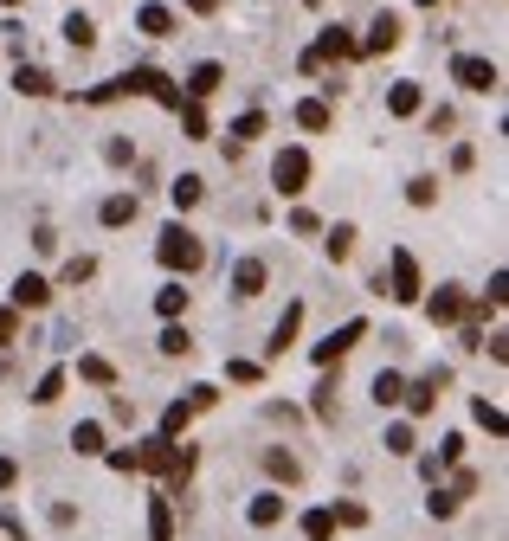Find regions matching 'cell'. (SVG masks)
<instances>
[{"instance_id": "cell-1", "label": "cell", "mask_w": 509, "mask_h": 541, "mask_svg": "<svg viewBox=\"0 0 509 541\" xmlns=\"http://www.w3.org/2000/svg\"><path fill=\"white\" fill-rule=\"evenodd\" d=\"M155 258H162L168 270H181V278H194V270L206 264V246H200V238L187 232V226H168V232H162V246H155Z\"/></svg>"}, {"instance_id": "cell-2", "label": "cell", "mask_w": 509, "mask_h": 541, "mask_svg": "<svg viewBox=\"0 0 509 541\" xmlns=\"http://www.w3.org/2000/svg\"><path fill=\"white\" fill-rule=\"evenodd\" d=\"M117 91H123V97H155L162 110H181V85H168V77L155 71V65H136V71H123V77H117Z\"/></svg>"}, {"instance_id": "cell-3", "label": "cell", "mask_w": 509, "mask_h": 541, "mask_svg": "<svg viewBox=\"0 0 509 541\" xmlns=\"http://www.w3.org/2000/svg\"><path fill=\"white\" fill-rule=\"evenodd\" d=\"M329 59H355V33H348V26H329V33L303 52V71H323Z\"/></svg>"}, {"instance_id": "cell-4", "label": "cell", "mask_w": 509, "mask_h": 541, "mask_svg": "<svg viewBox=\"0 0 509 541\" xmlns=\"http://www.w3.org/2000/svg\"><path fill=\"white\" fill-rule=\"evenodd\" d=\"M451 77H458L465 91H484V97L503 85V71H497L490 59H471V52H465V59H451Z\"/></svg>"}, {"instance_id": "cell-5", "label": "cell", "mask_w": 509, "mask_h": 541, "mask_svg": "<svg viewBox=\"0 0 509 541\" xmlns=\"http://www.w3.org/2000/svg\"><path fill=\"white\" fill-rule=\"evenodd\" d=\"M271 181H278V194H303V181H310V155L303 149H284L271 161Z\"/></svg>"}, {"instance_id": "cell-6", "label": "cell", "mask_w": 509, "mask_h": 541, "mask_svg": "<svg viewBox=\"0 0 509 541\" xmlns=\"http://www.w3.org/2000/svg\"><path fill=\"white\" fill-rule=\"evenodd\" d=\"M387 270H393V290H387L393 303H419V264H413V252H407V246L387 258Z\"/></svg>"}, {"instance_id": "cell-7", "label": "cell", "mask_w": 509, "mask_h": 541, "mask_svg": "<svg viewBox=\"0 0 509 541\" xmlns=\"http://www.w3.org/2000/svg\"><path fill=\"white\" fill-rule=\"evenodd\" d=\"M45 303H52V284L39 270H20L13 278V310H45Z\"/></svg>"}, {"instance_id": "cell-8", "label": "cell", "mask_w": 509, "mask_h": 541, "mask_svg": "<svg viewBox=\"0 0 509 541\" xmlns=\"http://www.w3.org/2000/svg\"><path fill=\"white\" fill-rule=\"evenodd\" d=\"M400 39H407V33H400V13H374V26H368V39H361L355 52H393Z\"/></svg>"}, {"instance_id": "cell-9", "label": "cell", "mask_w": 509, "mask_h": 541, "mask_svg": "<svg viewBox=\"0 0 509 541\" xmlns=\"http://www.w3.org/2000/svg\"><path fill=\"white\" fill-rule=\"evenodd\" d=\"M361 335H368V322H342V329H335L329 342H316V361H323V367H329V361H342V355H348V348H355Z\"/></svg>"}, {"instance_id": "cell-10", "label": "cell", "mask_w": 509, "mask_h": 541, "mask_svg": "<svg viewBox=\"0 0 509 541\" xmlns=\"http://www.w3.org/2000/svg\"><path fill=\"white\" fill-rule=\"evenodd\" d=\"M425 316H432V322H465V316H471V303H465V290H458V284H445L432 303H425Z\"/></svg>"}, {"instance_id": "cell-11", "label": "cell", "mask_w": 509, "mask_h": 541, "mask_svg": "<svg viewBox=\"0 0 509 541\" xmlns=\"http://www.w3.org/2000/svg\"><path fill=\"white\" fill-rule=\"evenodd\" d=\"M445 381H451V374H445V367H432V374H425V381H413V387L400 393V400H407L413 413H432V400H439V387H445Z\"/></svg>"}, {"instance_id": "cell-12", "label": "cell", "mask_w": 509, "mask_h": 541, "mask_svg": "<svg viewBox=\"0 0 509 541\" xmlns=\"http://www.w3.org/2000/svg\"><path fill=\"white\" fill-rule=\"evenodd\" d=\"M258 290H264V258H238L232 264V296H246V303H252Z\"/></svg>"}, {"instance_id": "cell-13", "label": "cell", "mask_w": 509, "mask_h": 541, "mask_svg": "<svg viewBox=\"0 0 509 541\" xmlns=\"http://www.w3.org/2000/svg\"><path fill=\"white\" fill-rule=\"evenodd\" d=\"M246 522H252V529H278V522H284V497H278V490H264V497H252V509H246Z\"/></svg>"}, {"instance_id": "cell-14", "label": "cell", "mask_w": 509, "mask_h": 541, "mask_svg": "<svg viewBox=\"0 0 509 541\" xmlns=\"http://www.w3.org/2000/svg\"><path fill=\"white\" fill-rule=\"evenodd\" d=\"M220 85H226V71L213 65V59H206V65H194V71H187V97H194V103H200V97H213V91H220Z\"/></svg>"}, {"instance_id": "cell-15", "label": "cell", "mask_w": 509, "mask_h": 541, "mask_svg": "<svg viewBox=\"0 0 509 541\" xmlns=\"http://www.w3.org/2000/svg\"><path fill=\"white\" fill-rule=\"evenodd\" d=\"M297 329H303V303H290V310L278 316V329H271V355H284V348L297 342Z\"/></svg>"}, {"instance_id": "cell-16", "label": "cell", "mask_w": 509, "mask_h": 541, "mask_svg": "<svg viewBox=\"0 0 509 541\" xmlns=\"http://www.w3.org/2000/svg\"><path fill=\"white\" fill-rule=\"evenodd\" d=\"M136 213H142V200H136V194H110V200H103V226H129Z\"/></svg>"}, {"instance_id": "cell-17", "label": "cell", "mask_w": 509, "mask_h": 541, "mask_svg": "<svg viewBox=\"0 0 509 541\" xmlns=\"http://www.w3.org/2000/svg\"><path fill=\"white\" fill-rule=\"evenodd\" d=\"M264 471H271L278 483H303V464H297V451H264Z\"/></svg>"}, {"instance_id": "cell-18", "label": "cell", "mask_w": 509, "mask_h": 541, "mask_svg": "<svg viewBox=\"0 0 509 541\" xmlns=\"http://www.w3.org/2000/svg\"><path fill=\"white\" fill-rule=\"evenodd\" d=\"M65 45H71V52H91V45H97V26H91L85 13H65Z\"/></svg>"}, {"instance_id": "cell-19", "label": "cell", "mask_w": 509, "mask_h": 541, "mask_svg": "<svg viewBox=\"0 0 509 541\" xmlns=\"http://www.w3.org/2000/svg\"><path fill=\"white\" fill-rule=\"evenodd\" d=\"M13 91H20V97H52V77H45L39 65H20V71H13Z\"/></svg>"}, {"instance_id": "cell-20", "label": "cell", "mask_w": 509, "mask_h": 541, "mask_svg": "<svg viewBox=\"0 0 509 541\" xmlns=\"http://www.w3.org/2000/svg\"><path fill=\"white\" fill-rule=\"evenodd\" d=\"M149 541H174V509H168V497L149 503Z\"/></svg>"}, {"instance_id": "cell-21", "label": "cell", "mask_w": 509, "mask_h": 541, "mask_svg": "<svg viewBox=\"0 0 509 541\" xmlns=\"http://www.w3.org/2000/svg\"><path fill=\"white\" fill-rule=\"evenodd\" d=\"M136 26H142L149 39H174V13H168V7H142V13H136Z\"/></svg>"}, {"instance_id": "cell-22", "label": "cell", "mask_w": 509, "mask_h": 541, "mask_svg": "<svg viewBox=\"0 0 509 541\" xmlns=\"http://www.w3.org/2000/svg\"><path fill=\"white\" fill-rule=\"evenodd\" d=\"M77 381H91V387H110V381H117V367L103 361V355H77Z\"/></svg>"}, {"instance_id": "cell-23", "label": "cell", "mask_w": 509, "mask_h": 541, "mask_svg": "<svg viewBox=\"0 0 509 541\" xmlns=\"http://www.w3.org/2000/svg\"><path fill=\"white\" fill-rule=\"evenodd\" d=\"M400 393H407V381H400L393 367H381V374H374V406H400Z\"/></svg>"}, {"instance_id": "cell-24", "label": "cell", "mask_w": 509, "mask_h": 541, "mask_svg": "<svg viewBox=\"0 0 509 541\" xmlns=\"http://www.w3.org/2000/svg\"><path fill=\"white\" fill-rule=\"evenodd\" d=\"M387 117H419V85H393L387 91Z\"/></svg>"}, {"instance_id": "cell-25", "label": "cell", "mask_w": 509, "mask_h": 541, "mask_svg": "<svg viewBox=\"0 0 509 541\" xmlns=\"http://www.w3.org/2000/svg\"><path fill=\"white\" fill-rule=\"evenodd\" d=\"M200 194H206V181H200V174H181V181L168 187V200H174V206H200Z\"/></svg>"}, {"instance_id": "cell-26", "label": "cell", "mask_w": 509, "mask_h": 541, "mask_svg": "<svg viewBox=\"0 0 509 541\" xmlns=\"http://www.w3.org/2000/svg\"><path fill=\"white\" fill-rule=\"evenodd\" d=\"M323 246H329V258H335V264H348V258H355V226H329Z\"/></svg>"}, {"instance_id": "cell-27", "label": "cell", "mask_w": 509, "mask_h": 541, "mask_svg": "<svg viewBox=\"0 0 509 541\" xmlns=\"http://www.w3.org/2000/svg\"><path fill=\"white\" fill-rule=\"evenodd\" d=\"M297 123H303V129H329L335 117H329V103H323V97H310V103H297Z\"/></svg>"}, {"instance_id": "cell-28", "label": "cell", "mask_w": 509, "mask_h": 541, "mask_svg": "<svg viewBox=\"0 0 509 541\" xmlns=\"http://www.w3.org/2000/svg\"><path fill=\"white\" fill-rule=\"evenodd\" d=\"M174 117H181V129L194 135V142H200V135H206V110H200L194 97H181V110H174Z\"/></svg>"}, {"instance_id": "cell-29", "label": "cell", "mask_w": 509, "mask_h": 541, "mask_svg": "<svg viewBox=\"0 0 509 541\" xmlns=\"http://www.w3.org/2000/svg\"><path fill=\"white\" fill-rule=\"evenodd\" d=\"M71 445H77V457H97V451H103V425H91V419H85V425L71 432Z\"/></svg>"}, {"instance_id": "cell-30", "label": "cell", "mask_w": 509, "mask_h": 541, "mask_svg": "<svg viewBox=\"0 0 509 541\" xmlns=\"http://www.w3.org/2000/svg\"><path fill=\"white\" fill-rule=\"evenodd\" d=\"M187 419H194V406H187V400H174L168 413H162V439H181V432H187Z\"/></svg>"}, {"instance_id": "cell-31", "label": "cell", "mask_w": 509, "mask_h": 541, "mask_svg": "<svg viewBox=\"0 0 509 541\" xmlns=\"http://www.w3.org/2000/svg\"><path fill=\"white\" fill-rule=\"evenodd\" d=\"M258 135H264V110H246V117L232 123V149L238 142H258Z\"/></svg>"}, {"instance_id": "cell-32", "label": "cell", "mask_w": 509, "mask_h": 541, "mask_svg": "<svg viewBox=\"0 0 509 541\" xmlns=\"http://www.w3.org/2000/svg\"><path fill=\"white\" fill-rule=\"evenodd\" d=\"M471 413H477V425H484L490 439H503V432H509V425H503V406H490V400H477Z\"/></svg>"}, {"instance_id": "cell-33", "label": "cell", "mask_w": 509, "mask_h": 541, "mask_svg": "<svg viewBox=\"0 0 509 541\" xmlns=\"http://www.w3.org/2000/svg\"><path fill=\"white\" fill-rule=\"evenodd\" d=\"M407 200H413V206H432V200H439V181H432V174H413V181H407Z\"/></svg>"}, {"instance_id": "cell-34", "label": "cell", "mask_w": 509, "mask_h": 541, "mask_svg": "<svg viewBox=\"0 0 509 541\" xmlns=\"http://www.w3.org/2000/svg\"><path fill=\"white\" fill-rule=\"evenodd\" d=\"M155 348H162V355H187V348H194V335H187L181 322H168V329H162V342H155Z\"/></svg>"}, {"instance_id": "cell-35", "label": "cell", "mask_w": 509, "mask_h": 541, "mask_svg": "<svg viewBox=\"0 0 509 541\" xmlns=\"http://www.w3.org/2000/svg\"><path fill=\"white\" fill-rule=\"evenodd\" d=\"M155 310H162V316L174 322V316L187 310V290H181V284H168V290H155Z\"/></svg>"}, {"instance_id": "cell-36", "label": "cell", "mask_w": 509, "mask_h": 541, "mask_svg": "<svg viewBox=\"0 0 509 541\" xmlns=\"http://www.w3.org/2000/svg\"><path fill=\"white\" fill-rule=\"evenodd\" d=\"M303 535H310V541H329V535H335V516H329V509H310V516H303Z\"/></svg>"}, {"instance_id": "cell-37", "label": "cell", "mask_w": 509, "mask_h": 541, "mask_svg": "<svg viewBox=\"0 0 509 541\" xmlns=\"http://www.w3.org/2000/svg\"><path fill=\"white\" fill-rule=\"evenodd\" d=\"M329 516H335V529H361V522H368V509H361V503H335Z\"/></svg>"}, {"instance_id": "cell-38", "label": "cell", "mask_w": 509, "mask_h": 541, "mask_svg": "<svg viewBox=\"0 0 509 541\" xmlns=\"http://www.w3.org/2000/svg\"><path fill=\"white\" fill-rule=\"evenodd\" d=\"M387 451L393 457H413V425H387Z\"/></svg>"}, {"instance_id": "cell-39", "label": "cell", "mask_w": 509, "mask_h": 541, "mask_svg": "<svg viewBox=\"0 0 509 541\" xmlns=\"http://www.w3.org/2000/svg\"><path fill=\"white\" fill-rule=\"evenodd\" d=\"M59 393H65V367H52L45 381H39V393H33V400H39V406H52V400H59Z\"/></svg>"}, {"instance_id": "cell-40", "label": "cell", "mask_w": 509, "mask_h": 541, "mask_svg": "<svg viewBox=\"0 0 509 541\" xmlns=\"http://www.w3.org/2000/svg\"><path fill=\"white\" fill-rule=\"evenodd\" d=\"M310 413H316V419H335V381L316 387V406H310Z\"/></svg>"}, {"instance_id": "cell-41", "label": "cell", "mask_w": 509, "mask_h": 541, "mask_svg": "<svg viewBox=\"0 0 509 541\" xmlns=\"http://www.w3.org/2000/svg\"><path fill=\"white\" fill-rule=\"evenodd\" d=\"M91 270H97V258H85V252H77V258L65 264V284H85V278H91Z\"/></svg>"}, {"instance_id": "cell-42", "label": "cell", "mask_w": 509, "mask_h": 541, "mask_svg": "<svg viewBox=\"0 0 509 541\" xmlns=\"http://www.w3.org/2000/svg\"><path fill=\"white\" fill-rule=\"evenodd\" d=\"M425 509H432V516L445 522V516H458V497H445V490H439V497H432V503H425Z\"/></svg>"}, {"instance_id": "cell-43", "label": "cell", "mask_w": 509, "mask_h": 541, "mask_svg": "<svg viewBox=\"0 0 509 541\" xmlns=\"http://www.w3.org/2000/svg\"><path fill=\"white\" fill-rule=\"evenodd\" d=\"M226 374H232V381H246V387H252V381H258V361H226Z\"/></svg>"}, {"instance_id": "cell-44", "label": "cell", "mask_w": 509, "mask_h": 541, "mask_svg": "<svg viewBox=\"0 0 509 541\" xmlns=\"http://www.w3.org/2000/svg\"><path fill=\"white\" fill-rule=\"evenodd\" d=\"M13 335H20V316H13V310H0V348H7Z\"/></svg>"}, {"instance_id": "cell-45", "label": "cell", "mask_w": 509, "mask_h": 541, "mask_svg": "<svg viewBox=\"0 0 509 541\" xmlns=\"http://www.w3.org/2000/svg\"><path fill=\"white\" fill-rule=\"evenodd\" d=\"M13 483H20V464H13V457H0V490H13Z\"/></svg>"}, {"instance_id": "cell-46", "label": "cell", "mask_w": 509, "mask_h": 541, "mask_svg": "<svg viewBox=\"0 0 509 541\" xmlns=\"http://www.w3.org/2000/svg\"><path fill=\"white\" fill-rule=\"evenodd\" d=\"M181 7H194V13H220V0H181Z\"/></svg>"}, {"instance_id": "cell-47", "label": "cell", "mask_w": 509, "mask_h": 541, "mask_svg": "<svg viewBox=\"0 0 509 541\" xmlns=\"http://www.w3.org/2000/svg\"><path fill=\"white\" fill-rule=\"evenodd\" d=\"M419 7H439V0H419Z\"/></svg>"}, {"instance_id": "cell-48", "label": "cell", "mask_w": 509, "mask_h": 541, "mask_svg": "<svg viewBox=\"0 0 509 541\" xmlns=\"http://www.w3.org/2000/svg\"><path fill=\"white\" fill-rule=\"evenodd\" d=\"M0 7H20V0H0Z\"/></svg>"}]
</instances>
